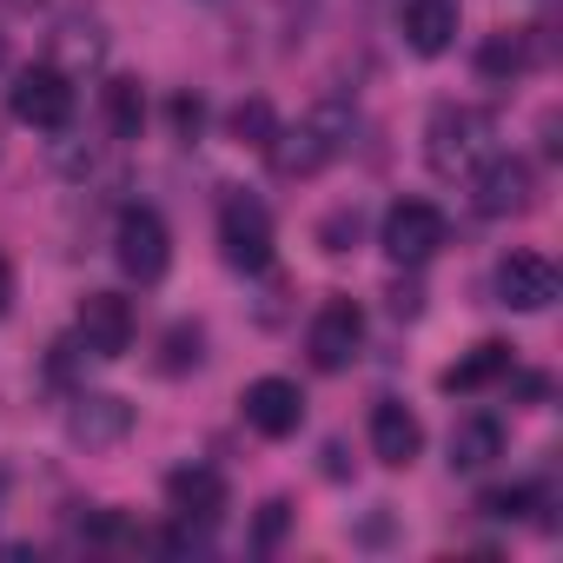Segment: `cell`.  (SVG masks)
Segmentation results:
<instances>
[{
	"instance_id": "6da1fadb",
	"label": "cell",
	"mask_w": 563,
	"mask_h": 563,
	"mask_svg": "<svg viewBox=\"0 0 563 563\" xmlns=\"http://www.w3.org/2000/svg\"><path fill=\"white\" fill-rule=\"evenodd\" d=\"M352 126H358V113H352L345 100H325V107H312L299 126H278L265 153H272V166L286 173V179H312V173H325V166L345 153Z\"/></svg>"
},
{
	"instance_id": "7a4b0ae2",
	"label": "cell",
	"mask_w": 563,
	"mask_h": 563,
	"mask_svg": "<svg viewBox=\"0 0 563 563\" xmlns=\"http://www.w3.org/2000/svg\"><path fill=\"white\" fill-rule=\"evenodd\" d=\"M490 113H477V107H438L431 113V126H424V159H431V173H444V179H457V173H477L484 159H490Z\"/></svg>"
},
{
	"instance_id": "3957f363",
	"label": "cell",
	"mask_w": 563,
	"mask_h": 563,
	"mask_svg": "<svg viewBox=\"0 0 563 563\" xmlns=\"http://www.w3.org/2000/svg\"><path fill=\"white\" fill-rule=\"evenodd\" d=\"M113 258L126 278H140V286H159L166 265H173V232L153 206H126L120 225H113Z\"/></svg>"
},
{
	"instance_id": "277c9868",
	"label": "cell",
	"mask_w": 563,
	"mask_h": 563,
	"mask_svg": "<svg viewBox=\"0 0 563 563\" xmlns=\"http://www.w3.org/2000/svg\"><path fill=\"white\" fill-rule=\"evenodd\" d=\"M219 252L232 272H265L272 265V212L252 192H232L219 206Z\"/></svg>"
},
{
	"instance_id": "5b68a950",
	"label": "cell",
	"mask_w": 563,
	"mask_h": 563,
	"mask_svg": "<svg viewBox=\"0 0 563 563\" xmlns=\"http://www.w3.org/2000/svg\"><path fill=\"white\" fill-rule=\"evenodd\" d=\"M378 245H385L398 265H424V258H438V245H444V212H438L431 199H398V206L385 212Z\"/></svg>"
},
{
	"instance_id": "8992f818",
	"label": "cell",
	"mask_w": 563,
	"mask_h": 563,
	"mask_svg": "<svg viewBox=\"0 0 563 563\" xmlns=\"http://www.w3.org/2000/svg\"><path fill=\"white\" fill-rule=\"evenodd\" d=\"M14 120L21 126H41V133H60L74 120V80L60 67H27L14 80Z\"/></svg>"
},
{
	"instance_id": "52a82bcc",
	"label": "cell",
	"mask_w": 563,
	"mask_h": 563,
	"mask_svg": "<svg viewBox=\"0 0 563 563\" xmlns=\"http://www.w3.org/2000/svg\"><path fill=\"white\" fill-rule=\"evenodd\" d=\"M556 292H563V278L543 252H510L497 265V306H510V312H550Z\"/></svg>"
},
{
	"instance_id": "ba28073f",
	"label": "cell",
	"mask_w": 563,
	"mask_h": 563,
	"mask_svg": "<svg viewBox=\"0 0 563 563\" xmlns=\"http://www.w3.org/2000/svg\"><path fill=\"white\" fill-rule=\"evenodd\" d=\"M239 411H245V424L258 438H292L306 424V391L292 378H252L245 398H239Z\"/></svg>"
},
{
	"instance_id": "9c48e42d",
	"label": "cell",
	"mask_w": 563,
	"mask_h": 563,
	"mask_svg": "<svg viewBox=\"0 0 563 563\" xmlns=\"http://www.w3.org/2000/svg\"><path fill=\"white\" fill-rule=\"evenodd\" d=\"M365 345V312L352 299H325L319 319H312V365L319 372H345Z\"/></svg>"
},
{
	"instance_id": "30bf717a",
	"label": "cell",
	"mask_w": 563,
	"mask_h": 563,
	"mask_svg": "<svg viewBox=\"0 0 563 563\" xmlns=\"http://www.w3.org/2000/svg\"><path fill=\"white\" fill-rule=\"evenodd\" d=\"M74 332H80V345H87L93 358H120V352L133 345V306H126L120 292H87Z\"/></svg>"
},
{
	"instance_id": "8fae6325",
	"label": "cell",
	"mask_w": 563,
	"mask_h": 563,
	"mask_svg": "<svg viewBox=\"0 0 563 563\" xmlns=\"http://www.w3.org/2000/svg\"><path fill=\"white\" fill-rule=\"evenodd\" d=\"M457 21H464V0H405V8H398L405 47H411L418 60H438V54H451V41H457Z\"/></svg>"
},
{
	"instance_id": "7c38bea8",
	"label": "cell",
	"mask_w": 563,
	"mask_h": 563,
	"mask_svg": "<svg viewBox=\"0 0 563 563\" xmlns=\"http://www.w3.org/2000/svg\"><path fill=\"white\" fill-rule=\"evenodd\" d=\"M126 431H133V405L113 398V391H80L74 411H67V438L87 444V451H107V444H120Z\"/></svg>"
},
{
	"instance_id": "4fadbf2b",
	"label": "cell",
	"mask_w": 563,
	"mask_h": 563,
	"mask_svg": "<svg viewBox=\"0 0 563 563\" xmlns=\"http://www.w3.org/2000/svg\"><path fill=\"white\" fill-rule=\"evenodd\" d=\"M365 431H372V457L391 464V471H405V464L424 451V424H418V411H405L398 398H378Z\"/></svg>"
},
{
	"instance_id": "5bb4252c",
	"label": "cell",
	"mask_w": 563,
	"mask_h": 563,
	"mask_svg": "<svg viewBox=\"0 0 563 563\" xmlns=\"http://www.w3.org/2000/svg\"><path fill=\"white\" fill-rule=\"evenodd\" d=\"M523 206H530V166L510 159V153L484 159V166H477V212H484V219H510V212H523Z\"/></svg>"
},
{
	"instance_id": "9a60e30c",
	"label": "cell",
	"mask_w": 563,
	"mask_h": 563,
	"mask_svg": "<svg viewBox=\"0 0 563 563\" xmlns=\"http://www.w3.org/2000/svg\"><path fill=\"white\" fill-rule=\"evenodd\" d=\"M166 504H173L179 517H199V523H212V517L225 510V477H219L212 464H179V471L166 477Z\"/></svg>"
},
{
	"instance_id": "2e32d148",
	"label": "cell",
	"mask_w": 563,
	"mask_h": 563,
	"mask_svg": "<svg viewBox=\"0 0 563 563\" xmlns=\"http://www.w3.org/2000/svg\"><path fill=\"white\" fill-rule=\"evenodd\" d=\"M497 457H504V424L490 411L457 418V431H451V471H484Z\"/></svg>"
},
{
	"instance_id": "e0dca14e",
	"label": "cell",
	"mask_w": 563,
	"mask_h": 563,
	"mask_svg": "<svg viewBox=\"0 0 563 563\" xmlns=\"http://www.w3.org/2000/svg\"><path fill=\"white\" fill-rule=\"evenodd\" d=\"M510 372V345H497V339H484L471 358H457L451 372H444V391H484V385H497Z\"/></svg>"
},
{
	"instance_id": "ac0fdd59",
	"label": "cell",
	"mask_w": 563,
	"mask_h": 563,
	"mask_svg": "<svg viewBox=\"0 0 563 563\" xmlns=\"http://www.w3.org/2000/svg\"><path fill=\"white\" fill-rule=\"evenodd\" d=\"M523 60H530V54H523V34H490V41L477 47V74H484L490 87H510V80L523 74Z\"/></svg>"
},
{
	"instance_id": "d6986e66",
	"label": "cell",
	"mask_w": 563,
	"mask_h": 563,
	"mask_svg": "<svg viewBox=\"0 0 563 563\" xmlns=\"http://www.w3.org/2000/svg\"><path fill=\"white\" fill-rule=\"evenodd\" d=\"M107 126L120 133V140H140V126H146V93H140V80H107Z\"/></svg>"
},
{
	"instance_id": "ffe728a7",
	"label": "cell",
	"mask_w": 563,
	"mask_h": 563,
	"mask_svg": "<svg viewBox=\"0 0 563 563\" xmlns=\"http://www.w3.org/2000/svg\"><path fill=\"white\" fill-rule=\"evenodd\" d=\"M225 126H232V140H239V146H272V133H278V113H272V100H239Z\"/></svg>"
},
{
	"instance_id": "44dd1931",
	"label": "cell",
	"mask_w": 563,
	"mask_h": 563,
	"mask_svg": "<svg viewBox=\"0 0 563 563\" xmlns=\"http://www.w3.org/2000/svg\"><path fill=\"white\" fill-rule=\"evenodd\" d=\"M530 504H537V490H530V484H510V490H484V497H477V510H484V517H523Z\"/></svg>"
},
{
	"instance_id": "7402d4cb",
	"label": "cell",
	"mask_w": 563,
	"mask_h": 563,
	"mask_svg": "<svg viewBox=\"0 0 563 563\" xmlns=\"http://www.w3.org/2000/svg\"><path fill=\"white\" fill-rule=\"evenodd\" d=\"M173 126H179V140H199V126H206V100H199V93H179V100H173Z\"/></svg>"
},
{
	"instance_id": "603a6c76",
	"label": "cell",
	"mask_w": 563,
	"mask_h": 563,
	"mask_svg": "<svg viewBox=\"0 0 563 563\" xmlns=\"http://www.w3.org/2000/svg\"><path fill=\"white\" fill-rule=\"evenodd\" d=\"M319 239H325V252H352V239H358V212H332Z\"/></svg>"
},
{
	"instance_id": "cb8c5ba5",
	"label": "cell",
	"mask_w": 563,
	"mask_h": 563,
	"mask_svg": "<svg viewBox=\"0 0 563 563\" xmlns=\"http://www.w3.org/2000/svg\"><path fill=\"white\" fill-rule=\"evenodd\" d=\"M278 530H286V504H265V517H258V543H278Z\"/></svg>"
},
{
	"instance_id": "d4e9b609",
	"label": "cell",
	"mask_w": 563,
	"mask_h": 563,
	"mask_svg": "<svg viewBox=\"0 0 563 563\" xmlns=\"http://www.w3.org/2000/svg\"><path fill=\"white\" fill-rule=\"evenodd\" d=\"M8 306H14V265L0 258V312H8Z\"/></svg>"
},
{
	"instance_id": "484cf974",
	"label": "cell",
	"mask_w": 563,
	"mask_h": 563,
	"mask_svg": "<svg viewBox=\"0 0 563 563\" xmlns=\"http://www.w3.org/2000/svg\"><path fill=\"white\" fill-rule=\"evenodd\" d=\"M14 8H41V0H14Z\"/></svg>"
}]
</instances>
